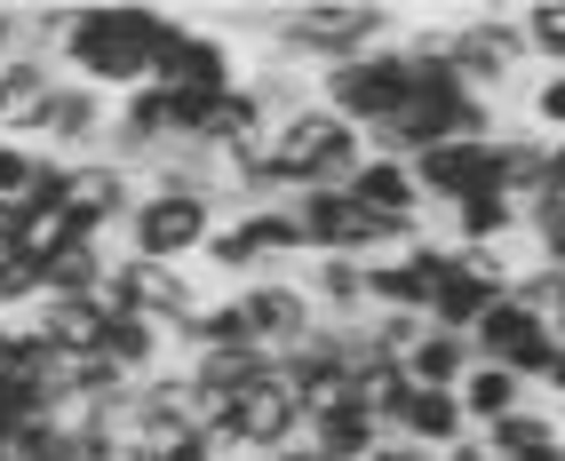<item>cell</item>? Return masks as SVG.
Wrapping results in <instances>:
<instances>
[{
    "label": "cell",
    "mask_w": 565,
    "mask_h": 461,
    "mask_svg": "<svg viewBox=\"0 0 565 461\" xmlns=\"http://www.w3.org/2000/svg\"><path fill=\"white\" fill-rule=\"evenodd\" d=\"M160 17L143 0H104V9H72V32L56 49V81H81L96 96H128L152 81V49H160Z\"/></svg>",
    "instance_id": "6da1fadb"
},
{
    "label": "cell",
    "mask_w": 565,
    "mask_h": 461,
    "mask_svg": "<svg viewBox=\"0 0 565 461\" xmlns=\"http://www.w3.org/2000/svg\"><path fill=\"white\" fill-rule=\"evenodd\" d=\"M398 24V9H383V0H303V9H271V56L287 72H334L351 64L366 49H383V32Z\"/></svg>",
    "instance_id": "7a4b0ae2"
},
{
    "label": "cell",
    "mask_w": 565,
    "mask_h": 461,
    "mask_svg": "<svg viewBox=\"0 0 565 461\" xmlns=\"http://www.w3.org/2000/svg\"><path fill=\"white\" fill-rule=\"evenodd\" d=\"M366 160V136L343 128L334 111L303 104L287 111V120L271 128V175H279V200H295V191H343Z\"/></svg>",
    "instance_id": "3957f363"
},
{
    "label": "cell",
    "mask_w": 565,
    "mask_h": 461,
    "mask_svg": "<svg viewBox=\"0 0 565 461\" xmlns=\"http://www.w3.org/2000/svg\"><path fill=\"white\" fill-rule=\"evenodd\" d=\"M406 88H414V72H406V49L398 41H383V49H366V56H351V64H334V72H319V111H334L343 128H359V136H374V128H391L398 111H406Z\"/></svg>",
    "instance_id": "277c9868"
},
{
    "label": "cell",
    "mask_w": 565,
    "mask_h": 461,
    "mask_svg": "<svg viewBox=\"0 0 565 461\" xmlns=\"http://www.w3.org/2000/svg\"><path fill=\"white\" fill-rule=\"evenodd\" d=\"M438 49H446V64H455V81L470 88V96H510L518 88V72L534 64L525 56V24H518V9H478V17H462L455 32H438Z\"/></svg>",
    "instance_id": "5b68a950"
},
{
    "label": "cell",
    "mask_w": 565,
    "mask_h": 461,
    "mask_svg": "<svg viewBox=\"0 0 565 461\" xmlns=\"http://www.w3.org/2000/svg\"><path fill=\"white\" fill-rule=\"evenodd\" d=\"M215 223H223V207L200 200V191H136L120 239H128L136 262H200Z\"/></svg>",
    "instance_id": "8992f818"
},
{
    "label": "cell",
    "mask_w": 565,
    "mask_h": 461,
    "mask_svg": "<svg viewBox=\"0 0 565 461\" xmlns=\"http://www.w3.org/2000/svg\"><path fill=\"white\" fill-rule=\"evenodd\" d=\"M152 88H168V96H232V88H239V56H232L223 32L183 24V17H160Z\"/></svg>",
    "instance_id": "52a82bcc"
},
{
    "label": "cell",
    "mask_w": 565,
    "mask_h": 461,
    "mask_svg": "<svg viewBox=\"0 0 565 461\" xmlns=\"http://www.w3.org/2000/svg\"><path fill=\"white\" fill-rule=\"evenodd\" d=\"M470 358L478 366H510L525 390H542L550 382V366H557V334H550V319H534L525 302H486L478 311V326H470Z\"/></svg>",
    "instance_id": "ba28073f"
},
{
    "label": "cell",
    "mask_w": 565,
    "mask_h": 461,
    "mask_svg": "<svg viewBox=\"0 0 565 461\" xmlns=\"http://www.w3.org/2000/svg\"><path fill=\"white\" fill-rule=\"evenodd\" d=\"M295 430H303V414H295V398H287L279 366H263L255 382H239V390H232V421H223V453H247V461H263V453L295 446Z\"/></svg>",
    "instance_id": "9c48e42d"
},
{
    "label": "cell",
    "mask_w": 565,
    "mask_h": 461,
    "mask_svg": "<svg viewBox=\"0 0 565 461\" xmlns=\"http://www.w3.org/2000/svg\"><path fill=\"white\" fill-rule=\"evenodd\" d=\"M232 302H239V319H247V342L255 351H295L311 326H319V311H311V294H303V279L295 271H263V279H247V287H232Z\"/></svg>",
    "instance_id": "30bf717a"
},
{
    "label": "cell",
    "mask_w": 565,
    "mask_h": 461,
    "mask_svg": "<svg viewBox=\"0 0 565 461\" xmlns=\"http://www.w3.org/2000/svg\"><path fill=\"white\" fill-rule=\"evenodd\" d=\"M104 128H111V96H96V88H81V81H56L32 151H56V160H96V151H104Z\"/></svg>",
    "instance_id": "8fae6325"
},
{
    "label": "cell",
    "mask_w": 565,
    "mask_h": 461,
    "mask_svg": "<svg viewBox=\"0 0 565 461\" xmlns=\"http://www.w3.org/2000/svg\"><path fill=\"white\" fill-rule=\"evenodd\" d=\"M414 191H423V207H455L470 191H494V160H486V143H430L414 151Z\"/></svg>",
    "instance_id": "7c38bea8"
},
{
    "label": "cell",
    "mask_w": 565,
    "mask_h": 461,
    "mask_svg": "<svg viewBox=\"0 0 565 461\" xmlns=\"http://www.w3.org/2000/svg\"><path fill=\"white\" fill-rule=\"evenodd\" d=\"M343 191H351V200H359L374 223H430L423 191H414V168H406V160H383V151H366L359 175H351Z\"/></svg>",
    "instance_id": "4fadbf2b"
},
{
    "label": "cell",
    "mask_w": 565,
    "mask_h": 461,
    "mask_svg": "<svg viewBox=\"0 0 565 461\" xmlns=\"http://www.w3.org/2000/svg\"><path fill=\"white\" fill-rule=\"evenodd\" d=\"M49 88H56V64H41V56H9V64H0V136H9V143L41 136Z\"/></svg>",
    "instance_id": "5bb4252c"
},
{
    "label": "cell",
    "mask_w": 565,
    "mask_h": 461,
    "mask_svg": "<svg viewBox=\"0 0 565 461\" xmlns=\"http://www.w3.org/2000/svg\"><path fill=\"white\" fill-rule=\"evenodd\" d=\"M383 438H406V446H423V453H446V446H462V438H470V421H462L455 390H406Z\"/></svg>",
    "instance_id": "9a60e30c"
},
{
    "label": "cell",
    "mask_w": 565,
    "mask_h": 461,
    "mask_svg": "<svg viewBox=\"0 0 565 461\" xmlns=\"http://www.w3.org/2000/svg\"><path fill=\"white\" fill-rule=\"evenodd\" d=\"M518 239V200L510 191H470L446 207V247H510Z\"/></svg>",
    "instance_id": "2e32d148"
},
{
    "label": "cell",
    "mask_w": 565,
    "mask_h": 461,
    "mask_svg": "<svg viewBox=\"0 0 565 461\" xmlns=\"http://www.w3.org/2000/svg\"><path fill=\"white\" fill-rule=\"evenodd\" d=\"M398 366H406V382H414V390H455V382H462L478 358H470V334L423 326V334H414V351H406Z\"/></svg>",
    "instance_id": "e0dca14e"
},
{
    "label": "cell",
    "mask_w": 565,
    "mask_h": 461,
    "mask_svg": "<svg viewBox=\"0 0 565 461\" xmlns=\"http://www.w3.org/2000/svg\"><path fill=\"white\" fill-rule=\"evenodd\" d=\"M470 438L486 446V461H525V453L557 446L565 430H557V414L534 398V406H518V414H502V421H486V430H470Z\"/></svg>",
    "instance_id": "ac0fdd59"
},
{
    "label": "cell",
    "mask_w": 565,
    "mask_h": 461,
    "mask_svg": "<svg viewBox=\"0 0 565 461\" xmlns=\"http://www.w3.org/2000/svg\"><path fill=\"white\" fill-rule=\"evenodd\" d=\"M455 406H462L470 430H486V421H502V414H518V406H534V390H525L510 366H470V374L455 382Z\"/></svg>",
    "instance_id": "d6986e66"
},
{
    "label": "cell",
    "mask_w": 565,
    "mask_h": 461,
    "mask_svg": "<svg viewBox=\"0 0 565 461\" xmlns=\"http://www.w3.org/2000/svg\"><path fill=\"white\" fill-rule=\"evenodd\" d=\"M24 326L41 334L56 358H88L96 342H104V311H96V302H32Z\"/></svg>",
    "instance_id": "ffe728a7"
},
{
    "label": "cell",
    "mask_w": 565,
    "mask_h": 461,
    "mask_svg": "<svg viewBox=\"0 0 565 461\" xmlns=\"http://www.w3.org/2000/svg\"><path fill=\"white\" fill-rule=\"evenodd\" d=\"M303 446L319 453V461H366L374 446H383V430L359 414V406H343V414H319V421H303Z\"/></svg>",
    "instance_id": "44dd1931"
},
{
    "label": "cell",
    "mask_w": 565,
    "mask_h": 461,
    "mask_svg": "<svg viewBox=\"0 0 565 461\" xmlns=\"http://www.w3.org/2000/svg\"><path fill=\"white\" fill-rule=\"evenodd\" d=\"M200 262H207L215 279H232V287H247V279H263V271H271V262H263V247H255V230H247L239 215L207 230V247H200Z\"/></svg>",
    "instance_id": "7402d4cb"
},
{
    "label": "cell",
    "mask_w": 565,
    "mask_h": 461,
    "mask_svg": "<svg viewBox=\"0 0 565 461\" xmlns=\"http://www.w3.org/2000/svg\"><path fill=\"white\" fill-rule=\"evenodd\" d=\"M81 200V160H56V151H32V183H24V215H64Z\"/></svg>",
    "instance_id": "603a6c76"
},
{
    "label": "cell",
    "mask_w": 565,
    "mask_h": 461,
    "mask_svg": "<svg viewBox=\"0 0 565 461\" xmlns=\"http://www.w3.org/2000/svg\"><path fill=\"white\" fill-rule=\"evenodd\" d=\"M525 24V56L542 72H565V0H542V9H518Z\"/></svg>",
    "instance_id": "cb8c5ba5"
},
{
    "label": "cell",
    "mask_w": 565,
    "mask_h": 461,
    "mask_svg": "<svg viewBox=\"0 0 565 461\" xmlns=\"http://www.w3.org/2000/svg\"><path fill=\"white\" fill-rule=\"evenodd\" d=\"M525 128H534V136H565V72H542V81L534 88H525Z\"/></svg>",
    "instance_id": "d4e9b609"
},
{
    "label": "cell",
    "mask_w": 565,
    "mask_h": 461,
    "mask_svg": "<svg viewBox=\"0 0 565 461\" xmlns=\"http://www.w3.org/2000/svg\"><path fill=\"white\" fill-rule=\"evenodd\" d=\"M32 302H41V279H32V262H17V255H0V326H17V319H32Z\"/></svg>",
    "instance_id": "484cf974"
},
{
    "label": "cell",
    "mask_w": 565,
    "mask_h": 461,
    "mask_svg": "<svg viewBox=\"0 0 565 461\" xmlns=\"http://www.w3.org/2000/svg\"><path fill=\"white\" fill-rule=\"evenodd\" d=\"M24 183H32V143L0 136V200H24Z\"/></svg>",
    "instance_id": "4316f807"
},
{
    "label": "cell",
    "mask_w": 565,
    "mask_h": 461,
    "mask_svg": "<svg viewBox=\"0 0 565 461\" xmlns=\"http://www.w3.org/2000/svg\"><path fill=\"white\" fill-rule=\"evenodd\" d=\"M366 461H438V453H423V446H406V438H383Z\"/></svg>",
    "instance_id": "83f0119b"
},
{
    "label": "cell",
    "mask_w": 565,
    "mask_h": 461,
    "mask_svg": "<svg viewBox=\"0 0 565 461\" xmlns=\"http://www.w3.org/2000/svg\"><path fill=\"white\" fill-rule=\"evenodd\" d=\"M168 461H232V453H223V446H215V438H192V446H175V453H168Z\"/></svg>",
    "instance_id": "f1b7e54d"
},
{
    "label": "cell",
    "mask_w": 565,
    "mask_h": 461,
    "mask_svg": "<svg viewBox=\"0 0 565 461\" xmlns=\"http://www.w3.org/2000/svg\"><path fill=\"white\" fill-rule=\"evenodd\" d=\"M9 366H17V326H0V382H9Z\"/></svg>",
    "instance_id": "f546056e"
},
{
    "label": "cell",
    "mask_w": 565,
    "mask_h": 461,
    "mask_svg": "<svg viewBox=\"0 0 565 461\" xmlns=\"http://www.w3.org/2000/svg\"><path fill=\"white\" fill-rule=\"evenodd\" d=\"M438 461H486V446H478V438H462V446H446Z\"/></svg>",
    "instance_id": "4dcf8cb0"
},
{
    "label": "cell",
    "mask_w": 565,
    "mask_h": 461,
    "mask_svg": "<svg viewBox=\"0 0 565 461\" xmlns=\"http://www.w3.org/2000/svg\"><path fill=\"white\" fill-rule=\"evenodd\" d=\"M525 461H565V453H557V446H542V453H525Z\"/></svg>",
    "instance_id": "1f68e13d"
},
{
    "label": "cell",
    "mask_w": 565,
    "mask_h": 461,
    "mask_svg": "<svg viewBox=\"0 0 565 461\" xmlns=\"http://www.w3.org/2000/svg\"><path fill=\"white\" fill-rule=\"evenodd\" d=\"M0 461H9V453H0Z\"/></svg>",
    "instance_id": "d6a6232c"
}]
</instances>
